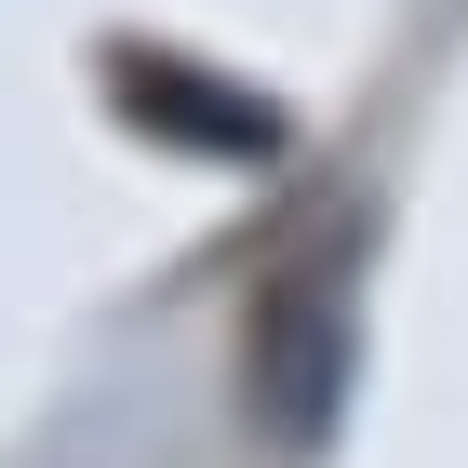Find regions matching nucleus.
I'll use <instances>...</instances> for the list:
<instances>
[{
    "mask_svg": "<svg viewBox=\"0 0 468 468\" xmlns=\"http://www.w3.org/2000/svg\"><path fill=\"white\" fill-rule=\"evenodd\" d=\"M268 401H282V429L308 441L322 429V401H335V375H348V335H335V268H294L282 282V322H268Z\"/></svg>",
    "mask_w": 468,
    "mask_h": 468,
    "instance_id": "obj_1",
    "label": "nucleus"
}]
</instances>
